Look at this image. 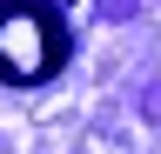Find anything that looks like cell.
<instances>
[{"label":"cell","instance_id":"cell-1","mask_svg":"<svg viewBox=\"0 0 161 154\" xmlns=\"http://www.w3.org/2000/svg\"><path fill=\"white\" fill-rule=\"evenodd\" d=\"M67 61V27L47 0H0V81L40 87Z\"/></svg>","mask_w":161,"mask_h":154}]
</instances>
